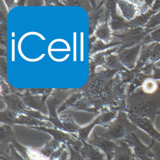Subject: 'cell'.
I'll use <instances>...</instances> for the list:
<instances>
[{"instance_id": "cell-18", "label": "cell", "mask_w": 160, "mask_h": 160, "mask_svg": "<svg viewBox=\"0 0 160 160\" xmlns=\"http://www.w3.org/2000/svg\"><path fill=\"white\" fill-rule=\"evenodd\" d=\"M107 160H113L112 157H107Z\"/></svg>"}, {"instance_id": "cell-20", "label": "cell", "mask_w": 160, "mask_h": 160, "mask_svg": "<svg viewBox=\"0 0 160 160\" xmlns=\"http://www.w3.org/2000/svg\"><path fill=\"white\" fill-rule=\"evenodd\" d=\"M159 129H160V124H159Z\"/></svg>"}, {"instance_id": "cell-16", "label": "cell", "mask_w": 160, "mask_h": 160, "mask_svg": "<svg viewBox=\"0 0 160 160\" xmlns=\"http://www.w3.org/2000/svg\"><path fill=\"white\" fill-rule=\"evenodd\" d=\"M83 33H81V60L83 61Z\"/></svg>"}, {"instance_id": "cell-15", "label": "cell", "mask_w": 160, "mask_h": 160, "mask_svg": "<svg viewBox=\"0 0 160 160\" xmlns=\"http://www.w3.org/2000/svg\"><path fill=\"white\" fill-rule=\"evenodd\" d=\"M95 120L90 124L88 127L84 128H80L78 131V135H79V139L80 140H85V139L88 137V136L89 134L91 131L92 130L93 127L95 125H97V123Z\"/></svg>"}, {"instance_id": "cell-12", "label": "cell", "mask_w": 160, "mask_h": 160, "mask_svg": "<svg viewBox=\"0 0 160 160\" xmlns=\"http://www.w3.org/2000/svg\"><path fill=\"white\" fill-rule=\"evenodd\" d=\"M17 114L10 110H5L0 114V121L6 125H13Z\"/></svg>"}, {"instance_id": "cell-14", "label": "cell", "mask_w": 160, "mask_h": 160, "mask_svg": "<svg viewBox=\"0 0 160 160\" xmlns=\"http://www.w3.org/2000/svg\"><path fill=\"white\" fill-rule=\"evenodd\" d=\"M157 89L156 82L152 79L146 80L143 84V90L147 94H151L154 93Z\"/></svg>"}, {"instance_id": "cell-10", "label": "cell", "mask_w": 160, "mask_h": 160, "mask_svg": "<svg viewBox=\"0 0 160 160\" xmlns=\"http://www.w3.org/2000/svg\"><path fill=\"white\" fill-rule=\"evenodd\" d=\"M25 153L28 160H48L47 156L42 151L32 148H25Z\"/></svg>"}, {"instance_id": "cell-19", "label": "cell", "mask_w": 160, "mask_h": 160, "mask_svg": "<svg viewBox=\"0 0 160 160\" xmlns=\"http://www.w3.org/2000/svg\"><path fill=\"white\" fill-rule=\"evenodd\" d=\"M157 115H160V110H159V112H158V113H157Z\"/></svg>"}, {"instance_id": "cell-7", "label": "cell", "mask_w": 160, "mask_h": 160, "mask_svg": "<svg viewBox=\"0 0 160 160\" xmlns=\"http://www.w3.org/2000/svg\"><path fill=\"white\" fill-rule=\"evenodd\" d=\"M19 124L29 126H48L49 123L46 120H41L23 114H17L13 124Z\"/></svg>"}, {"instance_id": "cell-1", "label": "cell", "mask_w": 160, "mask_h": 160, "mask_svg": "<svg viewBox=\"0 0 160 160\" xmlns=\"http://www.w3.org/2000/svg\"><path fill=\"white\" fill-rule=\"evenodd\" d=\"M160 110V93L153 95L138 94L130 98L125 112L128 116L148 118L153 123Z\"/></svg>"}, {"instance_id": "cell-11", "label": "cell", "mask_w": 160, "mask_h": 160, "mask_svg": "<svg viewBox=\"0 0 160 160\" xmlns=\"http://www.w3.org/2000/svg\"><path fill=\"white\" fill-rule=\"evenodd\" d=\"M0 136L1 142H7L13 141L15 139V135L9 125L4 124L0 128Z\"/></svg>"}, {"instance_id": "cell-2", "label": "cell", "mask_w": 160, "mask_h": 160, "mask_svg": "<svg viewBox=\"0 0 160 160\" xmlns=\"http://www.w3.org/2000/svg\"><path fill=\"white\" fill-rule=\"evenodd\" d=\"M128 119L126 112L118 111L116 119L106 127V132L100 135L110 140L119 141L123 140L130 134L137 132L138 127Z\"/></svg>"}, {"instance_id": "cell-4", "label": "cell", "mask_w": 160, "mask_h": 160, "mask_svg": "<svg viewBox=\"0 0 160 160\" xmlns=\"http://www.w3.org/2000/svg\"><path fill=\"white\" fill-rule=\"evenodd\" d=\"M129 120L138 128L146 132L152 139L160 143V134L153 127V123L148 118H139L128 116Z\"/></svg>"}, {"instance_id": "cell-5", "label": "cell", "mask_w": 160, "mask_h": 160, "mask_svg": "<svg viewBox=\"0 0 160 160\" xmlns=\"http://www.w3.org/2000/svg\"><path fill=\"white\" fill-rule=\"evenodd\" d=\"M94 139L92 141L93 145L99 147L106 154L107 157H112L118 146L111 140L104 137H98L94 132Z\"/></svg>"}, {"instance_id": "cell-3", "label": "cell", "mask_w": 160, "mask_h": 160, "mask_svg": "<svg viewBox=\"0 0 160 160\" xmlns=\"http://www.w3.org/2000/svg\"><path fill=\"white\" fill-rule=\"evenodd\" d=\"M122 140L126 142L132 149L135 157L139 160H153L158 157V154L153 153L151 150L154 144V139H152L149 147H146L139 140L135 133H132Z\"/></svg>"}, {"instance_id": "cell-9", "label": "cell", "mask_w": 160, "mask_h": 160, "mask_svg": "<svg viewBox=\"0 0 160 160\" xmlns=\"http://www.w3.org/2000/svg\"><path fill=\"white\" fill-rule=\"evenodd\" d=\"M60 120L64 128V131L70 133L77 132L80 127H78L73 120L70 115H64L60 117Z\"/></svg>"}, {"instance_id": "cell-17", "label": "cell", "mask_w": 160, "mask_h": 160, "mask_svg": "<svg viewBox=\"0 0 160 160\" xmlns=\"http://www.w3.org/2000/svg\"><path fill=\"white\" fill-rule=\"evenodd\" d=\"M74 61H76V37H74Z\"/></svg>"}, {"instance_id": "cell-6", "label": "cell", "mask_w": 160, "mask_h": 160, "mask_svg": "<svg viewBox=\"0 0 160 160\" xmlns=\"http://www.w3.org/2000/svg\"><path fill=\"white\" fill-rule=\"evenodd\" d=\"M118 141L119 146H118L113 154V160H135V157L129 145L122 140Z\"/></svg>"}, {"instance_id": "cell-8", "label": "cell", "mask_w": 160, "mask_h": 160, "mask_svg": "<svg viewBox=\"0 0 160 160\" xmlns=\"http://www.w3.org/2000/svg\"><path fill=\"white\" fill-rule=\"evenodd\" d=\"M28 128H32L42 131L47 132L53 136L54 139L58 141H65L70 139V136L69 134L62 132L57 129H48L43 126H29Z\"/></svg>"}, {"instance_id": "cell-13", "label": "cell", "mask_w": 160, "mask_h": 160, "mask_svg": "<svg viewBox=\"0 0 160 160\" xmlns=\"http://www.w3.org/2000/svg\"><path fill=\"white\" fill-rule=\"evenodd\" d=\"M119 6L123 13L125 18L130 19L132 18L135 13L134 8L132 5L129 4L126 2H121L119 3Z\"/></svg>"}]
</instances>
